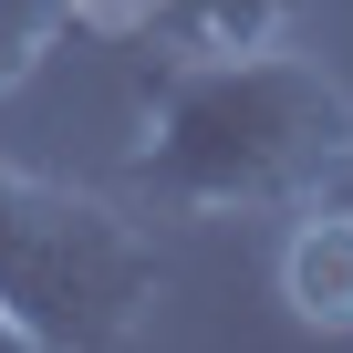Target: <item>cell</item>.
<instances>
[{"instance_id":"ba28073f","label":"cell","mask_w":353,"mask_h":353,"mask_svg":"<svg viewBox=\"0 0 353 353\" xmlns=\"http://www.w3.org/2000/svg\"><path fill=\"white\" fill-rule=\"evenodd\" d=\"M145 11H156V0H135V21H145Z\"/></svg>"},{"instance_id":"277c9868","label":"cell","mask_w":353,"mask_h":353,"mask_svg":"<svg viewBox=\"0 0 353 353\" xmlns=\"http://www.w3.org/2000/svg\"><path fill=\"white\" fill-rule=\"evenodd\" d=\"M291 21H301V0H156L145 11L166 52H270L291 42Z\"/></svg>"},{"instance_id":"3957f363","label":"cell","mask_w":353,"mask_h":353,"mask_svg":"<svg viewBox=\"0 0 353 353\" xmlns=\"http://www.w3.org/2000/svg\"><path fill=\"white\" fill-rule=\"evenodd\" d=\"M281 301L301 332H353V208L343 198H301L281 239Z\"/></svg>"},{"instance_id":"6da1fadb","label":"cell","mask_w":353,"mask_h":353,"mask_svg":"<svg viewBox=\"0 0 353 353\" xmlns=\"http://www.w3.org/2000/svg\"><path fill=\"white\" fill-rule=\"evenodd\" d=\"M353 156V94L301 52H176L145 83L135 135V198L176 219H229V208H301L332 198Z\"/></svg>"},{"instance_id":"8992f818","label":"cell","mask_w":353,"mask_h":353,"mask_svg":"<svg viewBox=\"0 0 353 353\" xmlns=\"http://www.w3.org/2000/svg\"><path fill=\"white\" fill-rule=\"evenodd\" d=\"M83 21H104V32H114V21H135V0H83Z\"/></svg>"},{"instance_id":"52a82bcc","label":"cell","mask_w":353,"mask_h":353,"mask_svg":"<svg viewBox=\"0 0 353 353\" xmlns=\"http://www.w3.org/2000/svg\"><path fill=\"white\" fill-rule=\"evenodd\" d=\"M332 198H343V208H353V156H343V176H332Z\"/></svg>"},{"instance_id":"7a4b0ae2","label":"cell","mask_w":353,"mask_h":353,"mask_svg":"<svg viewBox=\"0 0 353 353\" xmlns=\"http://www.w3.org/2000/svg\"><path fill=\"white\" fill-rule=\"evenodd\" d=\"M156 291H166L156 239L114 198H83L0 156V312L42 353H125Z\"/></svg>"},{"instance_id":"5b68a950","label":"cell","mask_w":353,"mask_h":353,"mask_svg":"<svg viewBox=\"0 0 353 353\" xmlns=\"http://www.w3.org/2000/svg\"><path fill=\"white\" fill-rule=\"evenodd\" d=\"M73 32H94L83 0H0V94H21Z\"/></svg>"}]
</instances>
